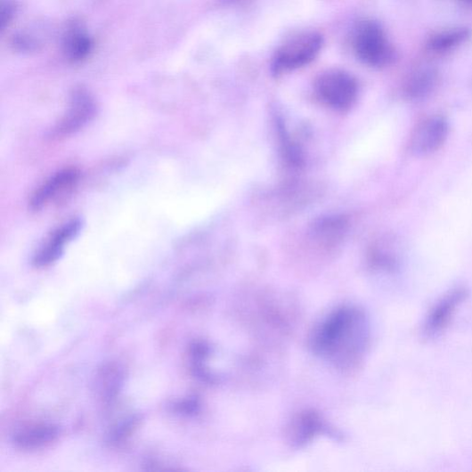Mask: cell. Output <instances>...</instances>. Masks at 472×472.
I'll return each mask as SVG.
<instances>
[{
    "label": "cell",
    "instance_id": "cell-1",
    "mask_svg": "<svg viewBox=\"0 0 472 472\" xmlns=\"http://www.w3.org/2000/svg\"><path fill=\"white\" fill-rule=\"evenodd\" d=\"M366 338L362 314L355 309L342 308L321 324L312 342L314 352L340 362H349L363 350Z\"/></svg>",
    "mask_w": 472,
    "mask_h": 472
},
{
    "label": "cell",
    "instance_id": "cell-2",
    "mask_svg": "<svg viewBox=\"0 0 472 472\" xmlns=\"http://www.w3.org/2000/svg\"><path fill=\"white\" fill-rule=\"evenodd\" d=\"M354 49L358 59L371 67H384L395 58L381 26L375 21H362L357 26Z\"/></svg>",
    "mask_w": 472,
    "mask_h": 472
},
{
    "label": "cell",
    "instance_id": "cell-3",
    "mask_svg": "<svg viewBox=\"0 0 472 472\" xmlns=\"http://www.w3.org/2000/svg\"><path fill=\"white\" fill-rule=\"evenodd\" d=\"M323 38L316 33L298 36L283 45L273 60L276 73L294 70L313 61L319 55Z\"/></svg>",
    "mask_w": 472,
    "mask_h": 472
},
{
    "label": "cell",
    "instance_id": "cell-4",
    "mask_svg": "<svg viewBox=\"0 0 472 472\" xmlns=\"http://www.w3.org/2000/svg\"><path fill=\"white\" fill-rule=\"evenodd\" d=\"M316 91L320 99L330 107L345 110L353 106L358 93L354 78L340 70L329 71L320 77Z\"/></svg>",
    "mask_w": 472,
    "mask_h": 472
},
{
    "label": "cell",
    "instance_id": "cell-5",
    "mask_svg": "<svg viewBox=\"0 0 472 472\" xmlns=\"http://www.w3.org/2000/svg\"><path fill=\"white\" fill-rule=\"evenodd\" d=\"M450 124L447 118L435 115L419 121L410 136V151L418 156H425L438 151L447 141Z\"/></svg>",
    "mask_w": 472,
    "mask_h": 472
},
{
    "label": "cell",
    "instance_id": "cell-6",
    "mask_svg": "<svg viewBox=\"0 0 472 472\" xmlns=\"http://www.w3.org/2000/svg\"><path fill=\"white\" fill-rule=\"evenodd\" d=\"M97 113V106L91 94L84 88L73 91L66 115L54 129L56 137L69 136L82 129Z\"/></svg>",
    "mask_w": 472,
    "mask_h": 472
},
{
    "label": "cell",
    "instance_id": "cell-7",
    "mask_svg": "<svg viewBox=\"0 0 472 472\" xmlns=\"http://www.w3.org/2000/svg\"><path fill=\"white\" fill-rule=\"evenodd\" d=\"M83 227L81 219H71L52 232L40 247L33 258L37 268L53 264L63 255L65 247L80 233Z\"/></svg>",
    "mask_w": 472,
    "mask_h": 472
},
{
    "label": "cell",
    "instance_id": "cell-8",
    "mask_svg": "<svg viewBox=\"0 0 472 472\" xmlns=\"http://www.w3.org/2000/svg\"><path fill=\"white\" fill-rule=\"evenodd\" d=\"M80 172L75 168H68L51 176L33 195L30 206L34 211H38L51 200L56 199L70 189L75 187Z\"/></svg>",
    "mask_w": 472,
    "mask_h": 472
},
{
    "label": "cell",
    "instance_id": "cell-9",
    "mask_svg": "<svg viewBox=\"0 0 472 472\" xmlns=\"http://www.w3.org/2000/svg\"><path fill=\"white\" fill-rule=\"evenodd\" d=\"M467 297L464 289H456L445 295L431 310L425 323V333L435 337L452 321L454 314Z\"/></svg>",
    "mask_w": 472,
    "mask_h": 472
},
{
    "label": "cell",
    "instance_id": "cell-10",
    "mask_svg": "<svg viewBox=\"0 0 472 472\" xmlns=\"http://www.w3.org/2000/svg\"><path fill=\"white\" fill-rule=\"evenodd\" d=\"M94 49L93 38L78 25H72L63 39V53L72 63L86 60Z\"/></svg>",
    "mask_w": 472,
    "mask_h": 472
},
{
    "label": "cell",
    "instance_id": "cell-11",
    "mask_svg": "<svg viewBox=\"0 0 472 472\" xmlns=\"http://www.w3.org/2000/svg\"><path fill=\"white\" fill-rule=\"evenodd\" d=\"M59 435L60 429L54 425H37L20 431L14 435L13 441L18 448L32 451L54 442Z\"/></svg>",
    "mask_w": 472,
    "mask_h": 472
},
{
    "label": "cell",
    "instance_id": "cell-12",
    "mask_svg": "<svg viewBox=\"0 0 472 472\" xmlns=\"http://www.w3.org/2000/svg\"><path fill=\"white\" fill-rule=\"evenodd\" d=\"M470 36L467 29H458L450 32L438 34L429 41V48L436 53L449 51L457 45L462 44Z\"/></svg>",
    "mask_w": 472,
    "mask_h": 472
},
{
    "label": "cell",
    "instance_id": "cell-13",
    "mask_svg": "<svg viewBox=\"0 0 472 472\" xmlns=\"http://www.w3.org/2000/svg\"><path fill=\"white\" fill-rule=\"evenodd\" d=\"M435 84V75L429 71L415 75L405 87V94L411 99L426 96L432 90Z\"/></svg>",
    "mask_w": 472,
    "mask_h": 472
},
{
    "label": "cell",
    "instance_id": "cell-14",
    "mask_svg": "<svg viewBox=\"0 0 472 472\" xmlns=\"http://www.w3.org/2000/svg\"><path fill=\"white\" fill-rule=\"evenodd\" d=\"M120 379V374L118 370L108 369L101 375L102 390H104V395L110 398L117 392Z\"/></svg>",
    "mask_w": 472,
    "mask_h": 472
},
{
    "label": "cell",
    "instance_id": "cell-15",
    "mask_svg": "<svg viewBox=\"0 0 472 472\" xmlns=\"http://www.w3.org/2000/svg\"><path fill=\"white\" fill-rule=\"evenodd\" d=\"M13 45L20 52H33L38 49L40 43L34 37L21 33L14 37Z\"/></svg>",
    "mask_w": 472,
    "mask_h": 472
},
{
    "label": "cell",
    "instance_id": "cell-16",
    "mask_svg": "<svg viewBox=\"0 0 472 472\" xmlns=\"http://www.w3.org/2000/svg\"><path fill=\"white\" fill-rule=\"evenodd\" d=\"M15 13L16 6L12 2H11V0L3 2L2 12H0V15H2V18H0V23H2L3 31H4L7 26H9V24L12 22Z\"/></svg>",
    "mask_w": 472,
    "mask_h": 472
},
{
    "label": "cell",
    "instance_id": "cell-17",
    "mask_svg": "<svg viewBox=\"0 0 472 472\" xmlns=\"http://www.w3.org/2000/svg\"><path fill=\"white\" fill-rule=\"evenodd\" d=\"M198 407L197 402L194 400L183 401L175 405V410L181 413H192Z\"/></svg>",
    "mask_w": 472,
    "mask_h": 472
},
{
    "label": "cell",
    "instance_id": "cell-18",
    "mask_svg": "<svg viewBox=\"0 0 472 472\" xmlns=\"http://www.w3.org/2000/svg\"><path fill=\"white\" fill-rule=\"evenodd\" d=\"M462 4L472 7V0H460Z\"/></svg>",
    "mask_w": 472,
    "mask_h": 472
},
{
    "label": "cell",
    "instance_id": "cell-19",
    "mask_svg": "<svg viewBox=\"0 0 472 472\" xmlns=\"http://www.w3.org/2000/svg\"><path fill=\"white\" fill-rule=\"evenodd\" d=\"M226 3H232V2H238V0H225Z\"/></svg>",
    "mask_w": 472,
    "mask_h": 472
}]
</instances>
